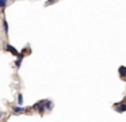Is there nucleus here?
I'll return each mask as SVG.
<instances>
[{
    "instance_id": "f257e3e1",
    "label": "nucleus",
    "mask_w": 126,
    "mask_h": 122,
    "mask_svg": "<svg viewBox=\"0 0 126 122\" xmlns=\"http://www.w3.org/2000/svg\"><path fill=\"white\" fill-rule=\"evenodd\" d=\"M33 108H35L37 111H38L41 115H44V113H45V106H44V100H39V102H37L35 105L33 106Z\"/></svg>"
},
{
    "instance_id": "f03ea898",
    "label": "nucleus",
    "mask_w": 126,
    "mask_h": 122,
    "mask_svg": "<svg viewBox=\"0 0 126 122\" xmlns=\"http://www.w3.org/2000/svg\"><path fill=\"white\" fill-rule=\"evenodd\" d=\"M4 48H6V50H7V52H10L11 54H14L15 57H16L18 54H19V52H18V50H16V49H15L12 45H10V43H6V45H4Z\"/></svg>"
},
{
    "instance_id": "7ed1b4c3",
    "label": "nucleus",
    "mask_w": 126,
    "mask_h": 122,
    "mask_svg": "<svg viewBox=\"0 0 126 122\" xmlns=\"http://www.w3.org/2000/svg\"><path fill=\"white\" fill-rule=\"evenodd\" d=\"M114 110L118 111V113H123L126 111V103H118V105H114Z\"/></svg>"
},
{
    "instance_id": "20e7f679",
    "label": "nucleus",
    "mask_w": 126,
    "mask_h": 122,
    "mask_svg": "<svg viewBox=\"0 0 126 122\" xmlns=\"http://www.w3.org/2000/svg\"><path fill=\"white\" fill-rule=\"evenodd\" d=\"M44 106H45V111L53 110V102L50 99H44Z\"/></svg>"
},
{
    "instance_id": "39448f33",
    "label": "nucleus",
    "mask_w": 126,
    "mask_h": 122,
    "mask_svg": "<svg viewBox=\"0 0 126 122\" xmlns=\"http://www.w3.org/2000/svg\"><path fill=\"white\" fill-rule=\"evenodd\" d=\"M27 110H29L27 107H22L20 105H18V106H15V107H14V110H12V111H14V114H20V113H26Z\"/></svg>"
},
{
    "instance_id": "423d86ee",
    "label": "nucleus",
    "mask_w": 126,
    "mask_h": 122,
    "mask_svg": "<svg viewBox=\"0 0 126 122\" xmlns=\"http://www.w3.org/2000/svg\"><path fill=\"white\" fill-rule=\"evenodd\" d=\"M23 57H25V53H19L16 56V61H15V67H16V68H20L22 61H23Z\"/></svg>"
},
{
    "instance_id": "0eeeda50",
    "label": "nucleus",
    "mask_w": 126,
    "mask_h": 122,
    "mask_svg": "<svg viewBox=\"0 0 126 122\" xmlns=\"http://www.w3.org/2000/svg\"><path fill=\"white\" fill-rule=\"evenodd\" d=\"M118 73L121 75V77H126V67H119Z\"/></svg>"
},
{
    "instance_id": "6e6552de",
    "label": "nucleus",
    "mask_w": 126,
    "mask_h": 122,
    "mask_svg": "<svg viewBox=\"0 0 126 122\" xmlns=\"http://www.w3.org/2000/svg\"><path fill=\"white\" fill-rule=\"evenodd\" d=\"M3 29H4V33L8 34V22H7L6 19H3Z\"/></svg>"
},
{
    "instance_id": "1a4fd4ad",
    "label": "nucleus",
    "mask_w": 126,
    "mask_h": 122,
    "mask_svg": "<svg viewBox=\"0 0 126 122\" xmlns=\"http://www.w3.org/2000/svg\"><path fill=\"white\" fill-rule=\"evenodd\" d=\"M16 103H18V105H23V95L20 94V92H19V94H18V98H16Z\"/></svg>"
},
{
    "instance_id": "9d476101",
    "label": "nucleus",
    "mask_w": 126,
    "mask_h": 122,
    "mask_svg": "<svg viewBox=\"0 0 126 122\" xmlns=\"http://www.w3.org/2000/svg\"><path fill=\"white\" fill-rule=\"evenodd\" d=\"M7 5V0H0V8H6Z\"/></svg>"
},
{
    "instance_id": "9b49d317",
    "label": "nucleus",
    "mask_w": 126,
    "mask_h": 122,
    "mask_svg": "<svg viewBox=\"0 0 126 122\" xmlns=\"http://www.w3.org/2000/svg\"><path fill=\"white\" fill-rule=\"evenodd\" d=\"M56 1H57V0H46V3H45V5H46V7H47V5H52V4H54Z\"/></svg>"
},
{
    "instance_id": "f8f14e48",
    "label": "nucleus",
    "mask_w": 126,
    "mask_h": 122,
    "mask_svg": "<svg viewBox=\"0 0 126 122\" xmlns=\"http://www.w3.org/2000/svg\"><path fill=\"white\" fill-rule=\"evenodd\" d=\"M1 117H3V113H1V111H0V118H1Z\"/></svg>"
}]
</instances>
